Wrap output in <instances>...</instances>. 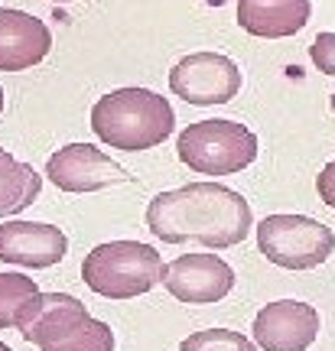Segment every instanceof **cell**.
Returning a JSON list of instances; mask_svg holds the SVG:
<instances>
[{
  "mask_svg": "<svg viewBox=\"0 0 335 351\" xmlns=\"http://www.w3.org/2000/svg\"><path fill=\"white\" fill-rule=\"evenodd\" d=\"M316 192H319V199H323L329 208H335V160H329V163L323 166V173L316 179Z\"/></svg>",
  "mask_w": 335,
  "mask_h": 351,
  "instance_id": "d6986e66",
  "label": "cell"
},
{
  "mask_svg": "<svg viewBox=\"0 0 335 351\" xmlns=\"http://www.w3.org/2000/svg\"><path fill=\"white\" fill-rule=\"evenodd\" d=\"M46 176L62 192H72V195L130 182L124 166L114 163L108 153H101L91 143H69L62 150H56L46 160Z\"/></svg>",
  "mask_w": 335,
  "mask_h": 351,
  "instance_id": "ba28073f",
  "label": "cell"
},
{
  "mask_svg": "<svg viewBox=\"0 0 335 351\" xmlns=\"http://www.w3.org/2000/svg\"><path fill=\"white\" fill-rule=\"evenodd\" d=\"M310 0H238V23L261 39H286L310 23Z\"/></svg>",
  "mask_w": 335,
  "mask_h": 351,
  "instance_id": "4fadbf2b",
  "label": "cell"
},
{
  "mask_svg": "<svg viewBox=\"0 0 335 351\" xmlns=\"http://www.w3.org/2000/svg\"><path fill=\"white\" fill-rule=\"evenodd\" d=\"M0 111H3V88H0Z\"/></svg>",
  "mask_w": 335,
  "mask_h": 351,
  "instance_id": "ffe728a7",
  "label": "cell"
},
{
  "mask_svg": "<svg viewBox=\"0 0 335 351\" xmlns=\"http://www.w3.org/2000/svg\"><path fill=\"white\" fill-rule=\"evenodd\" d=\"M147 228L166 244L199 241L211 251H228L251 234L254 215L241 192L218 182H189L153 195Z\"/></svg>",
  "mask_w": 335,
  "mask_h": 351,
  "instance_id": "6da1fadb",
  "label": "cell"
},
{
  "mask_svg": "<svg viewBox=\"0 0 335 351\" xmlns=\"http://www.w3.org/2000/svg\"><path fill=\"white\" fill-rule=\"evenodd\" d=\"M163 287L179 302L211 306L235 289V270L218 254H183L163 267Z\"/></svg>",
  "mask_w": 335,
  "mask_h": 351,
  "instance_id": "52a82bcc",
  "label": "cell"
},
{
  "mask_svg": "<svg viewBox=\"0 0 335 351\" xmlns=\"http://www.w3.org/2000/svg\"><path fill=\"white\" fill-rule=\"evenodd\" d=\"M52 49V33L39 16L0 7V72H26Z\"/></svg>",
  "mask_w": 335,
  "mask_h": 351,
  "instance_id": "8fae6325",
  "label": "cell"
},
{
  "mask_svg": "<svg viewBox=\"0 0 335 351\" xmlns=\"http://www.w3.org/2000/svg\"><path fill=\"white\" fill-rule=\"evenodd\" d=\"M56 3H72V0H56Z\"/></svg>",
  "mask_w": 335,
  "mask_h": 351,
  "instance_id": "7402d4cb",
  "label": "cell"
},
{
  "mask_svg": "<svg viewBox=\"0 0 335 351\" xmlns=\"http://www.w3.org/2000/svg\"><path fill=\"white\" fill-rule=\"evenodd\" d=\"M173 104L150 88H117L91 108V130L111 150H153L173 134Z\"/></svg>",
  "mask_w": 335,
  "mask_h": 351,
  "instance_id": "7a4b0ae2",
  "label": "cell"
},
{
  "mask_svg": "<svg viewBox=\"0 0 335 351\" xmlns=\"http://www.w3.org/2000/svg\"><path fill=\"white\" fill-rule=\"evenodd\" d=\"M251 332L264 351H306L319 335V313L310 302L277 300L254 315Z\"/></svg>",
  "mask_w": 335,
  "mask_h": 351,
  "instance_id": "9c48e42d",
  "label": "cell"
},
{
  "mask_svg": "<svg viewBox=\"0 0 335 351\" xmlns=\"http://www.w3.org/2000/svg\"><path fill=\"white\" fill-rule=\"evenodd\" d=\"M179 351H257V345L231 328H205L179 341Z\"/></svg>",
  "mask_w": 335,
  "mask_h": 351,
  "instance_id": "e0dca14e",
  "label": "cell"
},
{
  "mask_svg": "<svg viewBox=\"0 0 335 351\" xmlns=\"http://www.w3.org/2000/svg\"><path fill=\"white\" fill-rule=\"evenodd\" d=\"M39 351H114V332L108 322H101L95 315H85Z\"/></svg>",
  "mask_w": 335,
  "mask_h": 351,
  "instance_id": "9a60e30c",
  "label": "cell"
},
{
  "mask_svg": "<svg viewBox=\"0 0 335 351\" xmlns=\"http://www.w3.org/2000/svg\"><path fill=\"white\" fill-rule=\"evenodd\" d=\"M39 293L36 280L26 274H0V328L16 326V315Z\"/></svg>",
  "mask_w": 335,
  "mask_h": 351,
  "instance_id": "2e32d148",
  "label": "cell"
},
{
  "mask_svg": "<svg viewBox=\"0 0 335 351\" xmlns=\"http://www.w3.org/2000/svg\"><path fill=\"white\" fill-rule=\"evenodd\" d=\"M43 189V176L30 163L16 160L13 153L0 150V218L23 212Z\"/></svg>",
  "mask_w": 335,
  "mask_h": 351,
  "instance_id": "5bb4252c",
  "label": "cell"
},
{
  "mask_svg": "<svg viewBox=\"0 0 335 351\" xmlns=\"http://www.w3.org/2000/svg\"><path fill=\"white\" fill-rule=\"evenodd\" d=\"M179 160L199 176H235L257 160V137L238 121H196L176 140Z\"/></svg>",
  "mask_w": 335,
  "mask_h": 351,
  "instance_id": "277c9868",
  "label": "cell"
},
{
  "mask_svg": "<svg viewBox=\"0 0 335 351\" xmlns=\"http://www.w3.org/2000/svg\"><path fill=\"white\" fill-rule=\"evenodd\" d=\"M69 251V238L62 228L46 225V221H3L0 225V261L16 263V267H52Z\"/></svg>",
  "mask_w": 335,
  "mask_h": 351,
  "instance_id": "30bf717a",
  "label": "cell"
},
{
  "mask_svg": "<svg viewBox=\"0 0 335 351\" xmlns=\"http://www.w3.org/2000/svg\"><path fill=\"white\" fill-rule=\"evenodd\" d=\"M332 111H335V95H332Z\"/></svg>",
  "mask_w": 335,
  "mask_h": 351,
  "instance_id": "603a6c76",
  "label": "cell"
},
{
  "mask_svg": "<svg viewBox=\"0 0 335 351\" xmlns=\"http://www.w3.org/2000/svg\"><path fill=\"white\" fill-rule=\"evenodd\" d=\"M310 59L316 62L319 72L335 78V33H319L310 46Z\"/></svg>",
  "mask_w": 335,
  "mask_h": 351,
  "instance_id": "ac0fdd59",
  "label": "cell"
},
{
  "mask_svg": "<svg viewBox=\"0 0 335 351\" xmlns=\"http://www.w3.org/2000/svg\"><path fill=\"white\" fill-rule=\"evenodd\" d=\"M163 257L140 241H108L85 254L82 280L104 300H134L163 283Z\"/></svg>",
  "mask_w": 335,
  "mask_h": 351,
  "instance_id": "3957f363",
  "label": "cell"
},
{
  "mask_svg": "<svg viewBox=\"0 0 335 351\" xmlns=\"http://www.w3.org/2000/svg\"><path fill=\"white\" fill-rule=\"evenodd\" d=\"M88 306L82 300H75L69 293H36L26 302L20 315H16V328L26 341H33L39 348H46L49 341H56L65 328H72L78 319H85Z\"/></svg>",
  "mask_w": 335,
  "mask_h": 351,
  "instance_id": "7c38bea8",
  "label": "cell"
},
{
  "mask_svg": "<svg viewBox=\"0 0 335 351\" xmlns=\"http://www.w3.org/2000/svg\"><path fill=\"white\" fill-rule=\"evenodd\" d=\"M257 247L284 270H312L335 251V234L306 215H267L257 225Z\"/></svg>",
  "mask_w": 335,
  "mask_h": 351,
  "instance_id": "5b68a950",
  "label": "cell"
},
{
  "mask_svg": "<svg viewBox=\"0 0 335 351\" xmlns=\"http://www.w3.org/2000/svg\"><path fill=\"white\" fill-rule=\"evenodd\" d=\"M170 91L186 104H228L241 91V69L222 52H192L170 72Z\"/></svg>",
  "mask_w": 335,
  "mask_h": 351,
  "instance_id": "8992f818",
  "label": "cell"
},
{
  "mask_svg": "<svg viewBox=\"0 0 335 351\" xmlns=\"http://www.w3.org/2000/svg\"><path fill=\"white\" fill-rule=\"evenodd\" d=\"M0 351H10V348H7V345H3V341H0Z\"/></svg>",
  "mask_w": 335,
  "mask_h": 351,
  "instance_id": "44dd1931",
  "label": "cell"
}]
</instances>
